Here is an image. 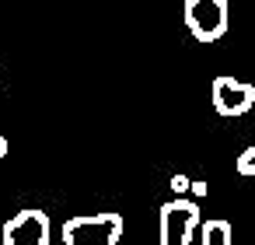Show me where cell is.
Masks as SVG:
<instances>
[{
    "mask_svg": "<svg viewBox=\"0 0 255 245\" xmlns=\"http://www.w3.org/2000/svg\"><path fill=\"white\" fill-rule=\"evenodd\" d=\"M123 238V217L119 214H95V217H70L63 224L67 245H116Z\"/></svg>",
    "mask_w": 255,
    "mask_h": 245,
    "instance_id": "cell-1",
    "label": "cell"
},
{
    "mask_svg": "<svg viewBox=\"0 0 255 245\" xmlns=\"http://www.w3.org/2000/svg\"><path fill=\"white\" fill-rule=\"evenodd\" d=\"M185 25L199 42L224 39L227 25H231L227 0H185Z\"/></svg>",
    "mask_w": 255,
    "mask_h": 245,
    "instance_id": "cell-2",
    "label": "cell"
},
{
    "mask_svg": "<svg viewBox=\"0 0 255 245\" xmlns=\"http://www.w3.org/2000/svg\"><path fill=\"white\" fill-rule=\"evenodd\" d=\"M199 224V203L175 196L161 207V242L164 245H189Z\"/></svg>",
    "mask_w": 255,
    "mask_h": 245,
    "instance_id": "cell-3",
    "label": "cell"
},
{
    "mask_svg": "<svg viewBox=\"0 0 255 245\" xmlns=\"http://www.w3.org/2000/svg\"><path fill=\"white\" fill-rule=\"evenodd\" d=\"M49 235H53L49 214H46V210H35V207L18 210V214L4 224V231H0L4 245H46Z\"/></svg>",
    "mask_w": 255,
    "mask_h": 245,
    "instance_id": "cell-4",
    "label": "cell"
},
{
    "mask_svg": "<svg viewBox=\"0 0 255 245\" xmlns=\"http://www.w3.org/2000/svg\"><path fill=\"white\" fill-rule=\"evenodd\" d=\"M255 105V84L238 77H217L213 81V109L220 116H245Z\"/></svg>",
    "mask_w": 255,
    "mask_h": 245,
    "instance_id": "cell-5",
    "label": "cell"
},
{
    "mask_svg": "<svg viewBox=\"0 0 255 245\" xmlns=\"http://www.w3.org/2000/svg\"><path fill=\"white\" fill-rule=\"evenodd\" d=\"M196 231H199V242H203V245H231V238H234V228H231V221H224V217H210V221L199 217Z\"/></svg>",
    "mask_w": 255,
    "mask_h": 245,
    "instance_id": "cell-6",
    "label": "cell"
},
{
    "mask_svg": "<svg viewBox=\"0 0 255 245\" xmlns=\"http://www.w3.org/2000/svg\"><path fill=\"white\" fill-rule=\"evenodd\" d=\"M234 168H238V175H245V179H255V144H252V147H245V151L238 154Z\"/></svg>",
    "mask_w": 255,
    "mask_h": 245,
    "instance_id": "cell-7",
    "label": "cell"
},
{
    "mask_svg": "<svg viewBox=\"0 0 255 245\" xmlns=\"http://www.w3.org/2000/svg\"><path fill=\"white\" fill-rule=\"evenodd\" d=\"M171 189L182 196V193H189V175H171Z\"/></svg>",
    "mask_w": 255,
    "mask_h": 245,
    "instance_id": "cell-8",
    "label": "cell"
},
{
    "mask_svg": "<svg viewBox=\"0 0 255 245\" xmlns=\"http://www.w3.org/2000/svg\"><path fill=\"white\" fill-rule=\"evenodd\" d=\"M189 193H196V196H206V182H189Z\"/></svg>",
    "mask_w": 255,
    "mask_h": 245,
    "instance_id": "cell-9",
    "label": "cell"
},
{
    "mask_svg": "<svg viewBox=\"0 0 255 245\" xmlns=\"http://www.w3.org/2000/svg\"><path fill=\"white\" fill-rule=\"evenodd\" d=\"M4 154H7V140H4V137H0V158H4Z\"/></svg>",
    "mask_w": 255,
    "mask_h": 245,
    "instance_id": "cell-10",
    "label": "cell"
}]
</instances>
